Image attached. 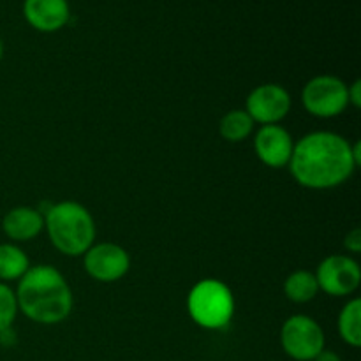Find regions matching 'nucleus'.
Wrapping results in <instances>:
<instances>
[{"label": "nucleus", "instance_id": "nucleus-1", "mask_svg": "<svg viewBox=\"0 0 361 361\" xmlns=\"http://www.w3.org/2000/svg\"><path fill=\"white\" fill-rule=\"evenodd\" d=\"M288 166L293 178L310 190L335 189L358 168L353 143L330 130H316L296 141Z\"/></svg>", "mask_w": 361, "mask_h": 361}, {"label": "nucleus", "instance_id": "nucleus-2", "mask_svg": "<svg viewBox=\"0 0 361 361\" xmlns=\"http://www.w3.org/2000/svg\"><path fill=\"white\" fill-rule=\"evenodd\" d=\"M18 310L39 324H59L73 310V291L62 271L51 264L30 267L14 291Z\"/></svg>", "mask_w": 361, "mask_h": 361}, {"label": "nucleus", "instance_id": "nucleus-3", "mask_svg": "<svg viewBox=\"0 0 361 361\" xmlns=\"http://www.w3.org/2000/svg\"><path fill=\"white\" fill-rule=\"evenodd\" d=\"M49 242L63 256H83L95 240V222L90 212L76 201H60L44 214Z\"/></svg>", "mask_w": 361, "mask_h": 361}, {"label": "nucleus", "instance_id": "nucleus-4", "mask_svg": "<svg viewBox=\"0 0 361 361\" xmlns=\"http://www.w3.org/2000/svg\"><path fill=\"white\" fill-rule=\"evenodd\" d=\"M187 309L194 323L207 330H222L235 314V298L224 282L217 279L200 281L187 296Z\"/></svg>", "mask_w": 361, "mask_h": 361}, {"label": "nucleus", "instance_id": "nucleus-5", "mask_svg": "<svg viewBox=\"0 0 361 361\" xmlns=\"http://www.w3.org/2000/svg\"><path fill=\"white\" fill-rule=\"evenodd\" d=\"M302 104L317 118H334L342 115L349 106L348 85L331 74L314 76L303 87Z\"/></svg>", "mask_w": 361, "mask_h": 361}, {"label": "nucleus", "instance_id": "nucleus-6", "mask_svg": "<svg viewBox=\"0 0 361 361\" xmlns=\"http://www.w3.org/2000/svg\"><path fill=\"white\" fill-rule=\"evenodd\" d=\"M281 344L289 358L314 361L324 349V331L316 319L296 314L282 324Z\"/></svg>", "mask_w": 361, "mask_h": 361}, {"label": "nucleus", "instance_id": "nucleus-7", "mask_svg": "<svg viewBox=\"0 0 361 361\" xmlns=\"http://www.w3.org/2000/svg\"><path fill=\"white\" fill-rule=\"evenodd\" d=\"M319 291L330 296H349L360 288L361 268L358 261L345 254H334L321 261L316 270Z\"/></svg>", "mask_w": 361, "mask_h": 361}, {"label": "nucleus", "instance_id": "nucleus-8", "mask_svg": "<svg viewBox=\"0 0 361 361\" xmlns=\"http://www.w3.org/2000/svg\"><path fill=\"white\" fill-rule=\"evenodd\" d=\"M291 95L282 85L263 83L254 88L245 101V111L254 123L274 126L282 122L291 111Z\"/></svg>", "mask_w": 361, "mask_h": 361}, {"label": "nucleus", "instance_id": "nucleus-9", "mask_svg": "<svg viewBox=\"0 0 361 361\" xmlns=\"http://www.w3.org/2000/svg\"><path fill=\"white\" fill-rule=\"evenodd\" d=\"M83 267L94 281L116 282L129 271L130 257L127 250L116 243H94L83 254Z\"/></svg>", "mask_w": 361, "mask_h": 361}, {"label": "nucleus", "instance_id": "nucleus-10", "mask_svg": "<svg viewBox=\"0 0 361 361\" xmlns=\"http://www.w3.org/2000/svg\"><path fill=\"white\" fill-rule=\"evenodd\" d=\"M295 148V141L289 134L288 129H284L279 123L274 126H261L254 137V152L257 159L268 168H284L289 164Z\"/></svg>", "mask_w": 361, "mask_h": 361}, {"label": "nucleus", "instance_id": "nucleus-11", "mask_svg": "<svg viewBox=\"0 0 361 361\" xmlns=\"http://www.w3.org/2000/svg\"><path fill=\"white\" fill-rule=\"evenodd\" d=\"M23 16L37 32L53 34L69 23V0H23Z\"/></svg>", "mask_w": 361, "mask_h": 361}, {"label": "nucleus", "instance_id": "nucleus-12", "mask_svg": "<svg viewBox=\"0 0 361 361\" xmlns=\"http://www.w3.org/2000/svg\"><path fill=\"white\" fill-rule=\"evenodd\" d=\"M2 229L13 242H30L44 229V214L32 207L11 208L4 215Z\"/></svg>", "mask_w": 361, "mask_h": 361}, {"label": "nucleus", "instance_id": "nucleus-13", "mask_svg": "<svg viewBox=\"0 0 361 361\" xmlns=\"http://www.w3.org/2000/svg\"><path fill=\"white\" fill-rule=\"evenodd\" d=\"M30 268L27 254L14 243H0V282L20 281Z\"/></svg>", "mask_w": 361, "mask_h": 361}, {"label": "nucleus", "instance_id": "nucleus-14", "mask_svg": "<svg viewBox=\"0 0 361 361\" xmlns=\"http://www.w3.org/2000/svg\"><path fill=\"white\" fill-rule=\"evenodd\" d=\"M317 293H319V286L312 271L296 270L284 282V295L293 303L312 302Z\"/></svg>", "mask_w": 361, "mask_h": 361}, {"label": "nucleus", "instance_id": "nucleus-15", "mask_svg": "<svg viewBox=\"0 0 361 361\" xmlns=\"http://www.w3.org/2000/svg\"><path fill=\"white\" fill-rule=\"evenodd\" d=\"M254 120L245 109H231L219 122V133L228 143H242L252 134Z\"/></svg>", "mask_w": 361, "mask_h": 361}, {"label": "nucleus", "instance_id": "nucleus-16", "mask_svg": "<svg viewBox=\"0 0 361 361\" xmlns=\"http://www.w3.org/2000/svg\"><path fill=\"white\" fill-rule=\"evenodd\" d=\"M338 335L351 348L361 345V300L353 298L338 314Z\"/></svg>", "mask_w": 361, "mask_h": 361}, {"label": "nucleus", "instance_id": "nucleus-17", "mask_svg": "<svg viewBox=\"0 0 361 361\" xmlns=\"http://www.w3.org/2000/svg\"><path fill=\"white\" fill-rule=\"evenodd\" d=\"M18 312L20 310H18L16 295L9 288V284L0 282V331L13 328Z\"/></svg>", "mask_w": 361, "mask_h": 361}, {"label": "nucleus", "instance_id": "nucleus-18", "mask_svg": "<svg viewBox=\"0 0 361 361\" xmlns=\"http://www.w3.org/2000/svg\"><path fill=\"white\" fill-rule=\"evenodd\" d=\"M344 247L351 254H360L361 252V229L355 228L345 235L344 238Z\"/></svg>", "mask_w": 361, "mask_h": 361}, {"label": "nucleus", "instance_id": "nucleus-19", "mask_svg": "<svg viewBox=\"0 0 361 361\" xmlns=\"http://www.w3.org/2000/svg\"><path fill=\"white\" fill-rule=\"evenodd\" d=\"M348 99H349V106H353V108H361V81L360 80H355L348 87Z\"/></svg>", "mask_w": 361, "mask_h": 361}, {"label": "nucleus", "instance_id": "nucleus-20", "mask_svg": "<svg viewBox=\"0 0 361 361\" xmlns=\"http://www.w3.org/2000/svg\"><path fill=\"white\" fill-rule=\"evenodd\" d=\"M314 361H342V360H341V356L337 355V353L326 351V349H323V351H321L319 355L314 358Z\"/></svg>", "mask_w": 361, "mask_h": 361}, {"label": "nucleus", "instance_id": "nucleus-21", "mask_svg": "<svg viewBox=\"0 0 361 361\" xmlns=\"http://www.w3.org/2000/svg\"><path fill=\"white\" fill-rule=\"evenodd\" d=\"M2 59H4V41L2 37H0V62H2Z\"/></svg>", "mask_w": 361, "mask_h": 361}]
</instances>
